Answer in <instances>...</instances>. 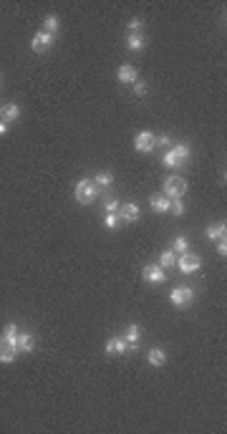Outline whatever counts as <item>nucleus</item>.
Here are the masks:
<instances>
[{
	"label": "nucleus",
	"mask_w": 227,
	"mask_h": 434,
	"mask_svg": "<svg viewBox=\"0 0 227 434\" xmlns=\"http://www.w3.org/2000/svg\"><path fill=\"white\" fill-rule=\"evenodd\" d=\"M189 162V144H174L167 154L162 157V164L164 167H169V169H177V167H182V164H187Z\"/></svg>",
	"instance_id": "nucleus-1"
},
{
	"label": "nucleus",
	"mask_w": 227,
	"mask_h": 434,
	"mask_svg": "<svg viewBox=\"0 0 227 434\" xmlns=\"http://www.w3.org/2000/svg\"><path fill=\"white\" fill-rule=\"evenodd\" d=\"M187 180L185 177H179V175H169L167 180H164V187H162V192L167 194L169 200H182L187 194Z\"/></svg>",
	"instance_id": "nucleus-2"
},
{
	"label": "nucleus",
	"mask_w": 227,
	"mask_h": 434,
	"mask_svg": "<svg viewBox=\"0 0 227 434\" xmlns=\"http://www.w3.org/2000/svg\"><path fill=\"white\" fill-rule=\"evenodd\" d=\"M74 197H76L78 205H91V202L99 197L96 182H94V180H81V182L76 184V189H74Z\"/></svg>",
	"instance_id": "nucleus-3"
},
{
	"label": "nucleus",
	"mask_w": 227,
	"mask_h": 434,
	"mask_svg": "<svg viewBox=\"0 0 227 434\" xmlns=\"http://www.w3.org/2000/svg\"><path fill=\"white\" fill-rule=\"evenodd\" d=\"M106 354L109 356H124V354H136V343H129L124 336H111L106 341Z\"/></svg>",
	"instance_id": "nucleus-4"
},
{
	"label": "nucleus",
	"mask_w": 227,
	"mask_h": 434,
	"mask_svg": "<svg viewBox=\"0 0 227 434\" xmlns=\"http://www.w3.org/2000/svg\"><path fill=\"white\" fill-rule=\"evenodd\" d=\"M169 300H172L174 308H187L189 303L194 300V290H192L189 286H177V288L169 293Z\"/></svg>",
	"instance_id": "nucleus-5"
},
{
	"label": "nucleus",
	"mask_w": 227,
	"mask_h": 434,
	"mask_svg": "<svg viewBox=\"0 0 227 434\" xmlns=\"http://www.w3.org/2000/svg\"><path fill=\"white\" fill-rule=\"evenodd\" d=\"M199 265H202V257L194 255V253H189V250H187V253H182V255H177V268L185 273V275L199 270Z\"/></svg>",
	"instance_id": "nucleus-6"
},
{
	"label": "nucleus",
	"mask_w": 227,
	"mask_h": 434,
	"mask_svg": "<svg viewBox=\"0 0 227 434\" xmlns=\"http://www.w3.org/2000/svg\"><path fill=\"white\" fill-rule=\"evenodd\" d=\"M116 215H119L121 222H136L142 217V210H139V205H136V202H121Z\"/></svg>",
	"instance_id": "nucleus-7"
},
{
	"label": "nucleus",
	"mask_w": 227,
	"mask_h": 434,
	"mask_svg": "<svg viewBox=\"0 0 227 434\" xmlns=\"http://www.w3.org/2000/svg\"><path fill=\"white\" fill-rule=\"evenodd\" d=\"M53 38H56V36L45 33V31H38V33L33 36V40H31V48H33L36 53H45V51L53 46Z\"/></svg>",
	"instance_id": "nucleus-8"
},
{
	"label": "nucleus",
	"mask_w": 227,
	"mask_h": 434,
	"mask_svg": "<svg viewBox=\"0 0 227 434\" xmlns=\"http://www.w3.org/2000/svg\"><path fill=\"white\" fill-rule=\"evenodd\" d=\"M142 278L147 280V283H151V286H162L164 280H167L164 268H159V265H147V268L142 270Z\"/></svg>",
	"instance_id": "nucleus-9"
},
{
	"label": "nucleus",
	"mask_w": 227,
	"mask_h": 434,
	"mask_svg": "<svg viewBox=\"0 0 227 434\" xmlns=\"http://www.w3.org/2000/svg\"><path fill=\"white\" fill-rule=\"evenodd\" d=\"M154 134L151 132H139L134 137V149L136 151H144V154H149V151H154Z\"/></svg>",
	"instance_id": "nucleus-10"
},
{
	"label": "nucleus",
	"mask_w": 227,
	"mask_h": 434,
	"mask_svg": "<svg viewBox=\"0 0 227 434\" xmlns=\"http://www.w3.org/2000/svg\"><path fill=\"white\" fill-rule=\"evenodd\" d=\"M149 207L156 215H164V212H169V197H167V194H162V192H156V194H151V197H149Z\"/></svg>",
	"instance_id": "nucleus-11"
},
{
	"label": "nucleus",
	"mask_w": 227,
	"mask_h": 434,
	"mask_svg": "<svg viewBox=\"0 0 227 434\" xmlns=\"http://www.w3.org/2000/svg\"><path fill=\"white\" fill-rule=\"evenodd\" d=\"M18 359V346L0 338V363H13Z\"/></svg>",
	"instance_id": "nucleus-12"
},
{
	"label": "nucleus",
	"mask_w": 227,
	"mask_h": 434,
	"mask_svg": "<svg viewBox=\"0 0 227 434\" xmlns=\"http://www.w3.org/2000/svg\"><path fill=\"white\" fill-rule=\"evenodd\" d=\"M116 78L121 83H134V81H139V71H136L131 63H124V66L116 69Z\"/></svg>",
	"instance_id": "nucleus-13"
},
{
	"label": "nucleus",
	"mask_w": 227,
	"mask_h": 434,
	"mask_svg": "<svg viewBox=\"0 0 227 434\" xmlns=\"http://www.w3.org/2000/svg\"><path fill=\"white\" fill-rule=\"evenodd\" d=\"M15 119H20V106L18 104H3V106H0V121L10 124Z\"/></svg>",
	"instance_id": "nucleus-14"
},
{
	"label": "nucleus",
	"mask_w": 227,
	"mask_h": 434,
	"mask_svg": "<svg viewBox=\"0 0 227 434\" xmlns=\"http://www.w3.org/2000/svg\"><path fill=\"white\" fill-rule=\"evenodd\" d=\"M18 351H23V354H33L36 351V341H33V336L28 331L18 333Z\"/></svg>",
	"instance_id": "nucleus-15"
},
{
	"label": "nucleus",
	"mask_w": 227,
	"mask_h": 434,
	"mask_svg": "<svg viewBox=\"0 0 227 434\" xmlns=\"http://www.w3.org/2000/svg\"><path fill=\"white\" fill-rule=\"evenodd\" d=\"M144 46H147V38L142 33H129L126 36V48L129 51H144Z\"/></svg>",
	"instance_id": "nucleus-16"
},
{
	"label": "nucleus",
	"mask_w": 227,
	"mask_h": 434,
	"mask_svg": "<svg viewBox=\"0 0 227 434\" xmlns=\"http://www.w3.org/2000/svg\"><path fill=\"white\" fill-rule=\"evenodd\" d=\"M58 28H61V20H58V15H53V13H48L43 18V31L45 33H51V36H56L58 33Z\"/></svg>",
	"instance_id": "nucleus-17"
},
{
	"label": "nucleus",
	"mask_w": 227,
	"mask_h": 434,
	"mask_svg": "<svg viewBox=\"0 0 227 434\" xmlns=\"http://www.w3.org/2000/svg\"><path fill=\"white\" fill-rule=\"evenodd\" d=\"M147 361H149L151 366H164V363H167V351H164V349H151V351L147 354Z\"/></svg>",
	"instance_id": "nucleus-18"
},
{
	"label": "nucleus",
	"mask_w": 227,
	"mask_h": 434,
	"mask_svg": "<svg viewBox=\"0 0 227 434\" xmlns=\"http://www.w3.org/2000/svg\"><path fill=\"white\" fill-rule=\"evenodd\" d=\"M18 333H20L18 326H15V323H8L5 328H3V333H0V338L8 341V343H15V346H18Z\"/></svg>",
	"instance_id": "nucleus-19"
},
{
	"label": "nucleus",
	"mask_w": 227,
	"mask_h": 434,
	"mask_svg": "<svg viewBox=\"0 0 227 434\" xmlns=\"http://www.w3.org/2000/svg\"><path fill=\"white\" fill-rule=\"evenodd\" d=\"M169 250H172L174 255H182V253H187V250H189V240H187V237H185V235H177V237H174V243H172V248H169Z\"/></svg>",
	"instance_id": "nucleus-20"
},
{
	"label": "nucleus",
	"mask_w": 227,
	"mask_h": 434,
	"mask_svg": "<svg viewBox=\"0 0 227 434\" xmlns=\"http://www.w3.org/2000/svg\"><path fill=\"white\" fill-rule=\"evenodd\" d=\"M225 232H227V225H225V222H217V225H210V227H207V237H210V240H215V243L222 240Z\"/></svg>",
	"instance_id": "nucleus-21"
},
{
	"label": "nucleus",
	"mask_w": 227,
	"mask_h": 434,
	"mask_svg": "<svg viewBox=\"0 0 227 434\" xmlns=\"http://www.w3.org/2000/svg\"><path fill=\"white\" fill-rule=\"evenodd\" d=\"M159 268H172V265H177V255L172 253V250H164L162 255H159V263H156Z\"/></svg>",
	"instance_id": "nucleus-22"
},
{
	"label": "nucleus",
	"mask_w": 227,
	"mask_h": 434,
	"mask_svg": "<svg viewBox=\"0 0 227 434\" xmlns=\"http://www.w3.org/2000/svg\"><path fill=\"white\" fill-rule=\"evenodd\" d=\"M124 338L129 341V343H136L142 338V326H136V323H131L129 328H126V333H124Z\"/></svg>",
	"instance_id": "nucleus-23"
},
{
	"label": "nucleus",
	"mask_w": 227,
	"mask_h": 434,
	"mask_svg": "<svg viewBox=\"0 0 227 434\" xmlns=\"http://www.w3.org/2000/svg\"><path fill=\"white\" fill-rule=\"evenodd\" d=\"M94 182H96V187H111L114 184V175H111L109 169H104V172H99V175H96Z\"/></svg>",
	"instance_id": "nucleus-24"
},
{
	"label": "nucleus",
	"mask_w": 227,
	"mask_h": 434,
	"mask_svg": "<svg viewBox=\"0 0 227 434\" xmlns=\"http://www.w3.org/2000/svg\"><path fill=\"white\" fill-rule=\"evenodd\" d=\"M119 222H121V220H119V215H116V212H106V215H104V225H106L109 230H116Z\"/></svg>",
	"instance_id": "nucleus-25"
},
{
	"label": "nucleus",
	"mask_w": 227,
	"mask_h": 434,
	"mask_svg": "<svg viewBox=\"0 0 227 434\" xmlns=\"http://www.w3.org/2000/svg\"><path fill=\"white\" fill-rule=\"evenodd\" d=\"M169 212L177 215V217H182V215H185V202H182V200H169Z\"/></svg>",
	"instance_id": "nucleus-26"
},
{
	"label": "nucleus",
	"mask_w": 227,
	"mask_h": 434,
	"mask_svg": "<svg viewBox=\"0 0 227 434\" xmlns=\"http://www.w3.org/2000/svg\"><path fill=\"white\" fill-rule=\"evenodd\" d=\"M126 28H129V33H142L144 31V20L142 18H131Z\"/></svg>",
	"instance_id": "nucleus-27"
},
{
	"label": "nucleus",
	"mask_w": 227,
	"mask_h": 434,
	"mask_svg": "<svg viewBox=\"0 0 227 434\" xmlns=\"http://www.w3.org/2000/svg\"><path fill=\"white\" fill-rule=\"evenodd\" d=\"M134 96H139V99L147 96V83L144 81H134Z\"/></svg>",
	"instance_id": "nucleus-28"
},
{
	"label": "nucleus",
	"mask_w": 227,
	"mask_h": 434,
	"mask_svg": "<svg viewBox=\"0 0 227 434\" xmlns=\"http://www.w3.org/2000/svg\"><path fill=\"white\" fill-rule=\"evenodd\" d=\"M119 205H121V202H119L116 197H109V200H106V212H119Z\"/></svg>",
	"instance_id": "nucleus-29"
},
{
	"label": "nucleus",
	"mask_w": 227,
	"mask_h": 434,
	"mask_svg": "<svg viewBox=\"0 0 227 434\" xmlns=\"http://www.w3.org/2000/svg\"><path fill=\"white\" fill-rule=\"evenodd\" d=\"M154 144H156V146H169V144H172V137H167V134L154 137Z\"/></svg>",
	"instance_id": "nucleus-30"
},
{
	"label": "nucleus",
	"mask_w": 227,
	"mask_h": 434,
	"mask_svg": "<svg viewBox=\"0 0 227 434\" xmlns=\"http://www.w3.org/2000/svg\"><path fill=\"white\" fill-rule=\"evenodd\" d=\"M217 255H222V257L227 255V243H225V237H222V240H217Z\"/></svg>",
	"instance_id": "nucleus-31"
},
{
	"label": "nucleus",
	"mask_w": 227,
	"mask_h": 434,
	"mask_svg": "<svg viewBox=\"0 0 227 434\" xmlns=\"http://www.w3.org/2000/svg\"><path fill=\"white\" fill-rule=\"evenodd\" d=\"M5 134H8V124L0 121V137H5Z\"/></svg>",
	"instance_id": "nucleus-32"
}]
</instances>
